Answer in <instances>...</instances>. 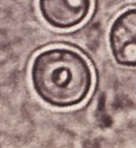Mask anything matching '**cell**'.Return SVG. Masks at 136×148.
I'll return each instance as SVG.
<instances>
[{
	"instance_id": "cell-1",
	"label": "cell",
	"mask_w": 136,
	"mask_h": 148,
	"mask_svg": "<svg viewBox=\"0 0 136 148\" xmlns=\"http://www.w3.org/2000/svg\"><path fill=\"white\" fill-rule=\"evenodd\" d=\"M31 86L45 104L71 108L83 104L94 86L88 60L67 47H52L38 52L30 67Z\"/></svg>"
},
{
	"instance_id": "cell-2",
	"label": "cell",
	"mask_w": 136,
	"mask_h": 148,
	"mask_svg": "<svg viewBox=\"0 0 136 148\" xmlns=\"http://www.w3.org/2000/svg\"><path fill=\"white\" fill-rule=\"evenodd\" d=\"M108 45L117 65L136 68V7L115 18L108 31Z\"/></svg>"
},
{
	"instance_id": "cell-3",
	"label": "cell",
	"mask_w": 136,
	"mask_h": 148,
	"mask_svg": "<svg viewBox=\"0 0 136 148\" xmlns=\"http://www.w3.org/2000/svg\"><path fill=\"white\" fill-rule=\"evenodd\" d=\"M91 0H38L41 18L50 27L73 29L82 25L91 14Z\"/></svg>"
}]
</instances>
